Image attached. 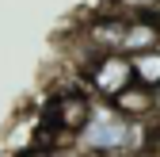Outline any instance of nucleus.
<instances>
[{"label":"nucleus","instance_id":"nucleus-1","mask_svg":"<svg viewBox=\"0 0 160 157\" xmlns=\"http://www.w3.org/2000/svg\"><path fill=\"white\" fill-rule=\"evenodd\" d=\"M137 142V127L130 123V115L122 111H111V107H95L84 127H80V146L92 149V153H107V157H118L122 149H130Z\"/></svg>","mask_w":160,"mask_h":157},{"label":"nucleus","instance_id":"nucleus-2","mask_svg":"<svg viewBox=\"0 0 160 157\" xmlns=\"http://www.w3.org/2000/svg\"><path fill=\"white\" fill-rule=\"evenodd\" d=\"M92 81L99 84V92H107V96H118L130 81H133V69H130V57H122V54H107L103 62H99V69H95V77Z\"/></svg>","mask_w":160,"mask_h":157},{"label":"nucleus","instance_id":"nucleus-3","mask_svg":"<svg viewBox=\"0 0 160 157\" xmlns=\"http://www.w3.org/2000/svg\"><path fill=\"white\" fill-rule=\"evenodd\" d=\"M133 77H141V88H156L160 84V50H137L130 57Z\"/></svg>","mask_w":160,"mask_h":157},{"label":"nucleus","instance_id":"nucleus-4","mask_svg":"<svg viewBox=\"0 0 160 157\" xmlns=\"http://www.w3.org/2000/svg\"><path fill=\"white\" fill-rule=\"evenodd\" d=\"M122 4H156V0H122Z\"/></svg>","mask_w":160,"mask_h":157},{"label":"nucleus","instance_id":"nucleus-5","mask_svg":"<svg viewBox=\"0 0 160 157\" xmlns=\"http://www.w3.org/2000/svg\"><path fill=\"white\" fill-rule=\"evenodd\" d=\"M156 92H160V84H156Z\"/></svg>","mask_w":160,"mask_h":157}]
</instances>
